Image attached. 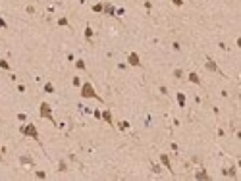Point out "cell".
<instances>
[{"instance_id": "cell-1", "label": "cell", "mask_w": 241, "mask_h": 181, "mask_svg": "<svg viewBox=\"0 0 241 181\" xmlns=\"http://www.w3.org/2000/svg\"><path fill=\"white\" fill-rule=\"evenodd\" d=\"M81 97H89V98H98V100H101V97H98V94H95V90H93V87H91V85H89V83H85V85H83V89H81Z\"/></svg>"}, {"instance_id": "cell-2", "label": "cell", "mask_w": 241, "mask_h": 181, "mask_svg": "<svg viewBox=\"0 0 241 181\" xmlns=\"http://www.w3.org/2000/svg\"><path fill=\"white\" fill-rule=\"evenodd\" d=\"M41 116H43V118H48V120H52L50 108H48V104H46V102H43V104H41Z\"/></svg>"}, {"instance_id": "cell-3", "label": "cell", "mask_w": 241, "mask_h": 181, "mask_svg": "<svg viewBox=\"0 0 241 181\" xmlns=\"http://www.w3.org/2000/svg\"><path fill=\"white\" fill-rule=\"evenodd\" d=\"M21 133H25V135H31L33 139H39V135H37V131H35V127L33 125H27V127H23Z\"/></svg>"}, {"instance_id": "cell-4", "label": "cell", "mask_w": 241, "mask_h": 181, "mask_svg": "<svg viewBox=\"0 0 241 181\" xmlns=\"http://www.w3.org/2000/svg\"><path fill=\"white\" fill-rule=\"evenodd\" d=\"M129 64H131V66H139V56L137 54H131V56H129Z\"/></svg>"}, {"instance_id": "cell-5", "label": "cell", "mask_w": 241, "mask_h": 181, "mask_svg": "<svg viewBox=\"0 0 241 181\" xmlns=\"http://www.w3.org/2000/svg\"><path fill=\"white\" fill-rule=\"evenodd\" d=\"M189 79H191V81H193V83H201V81H199V77L195 75V73H191V75H189Z\"/></svg>"}, {"instance_id": "cell-6", "label": "cell", "mask_w": 241, "mask_h": 181, "mask_svg": "<svg viewBox=\"0 0 241 181\" xmlns=\"http://www.w3.org/2000/svg\"><path fill=\"white\" fill-rule=\"evenodd\" d=\"M104 120H106V121H108V123H110V125H112V120H110V114H108V112H104Z\"/></svg>"}, {"instance_id": "cell-7", "label": "cell", "mask_w": 241, "mask_h": 181, "mask_svg": "<svg viewBox=\"0 0 241 181\" xmlns=\"http://www.w3.org/2000/svg\"><path fill=\"white\" fill-rule=\"evenodd\" d=\"M206 67H208V70H216V66H214L212 62H208V64H206Z\"/></svg>"}]
</instances>
